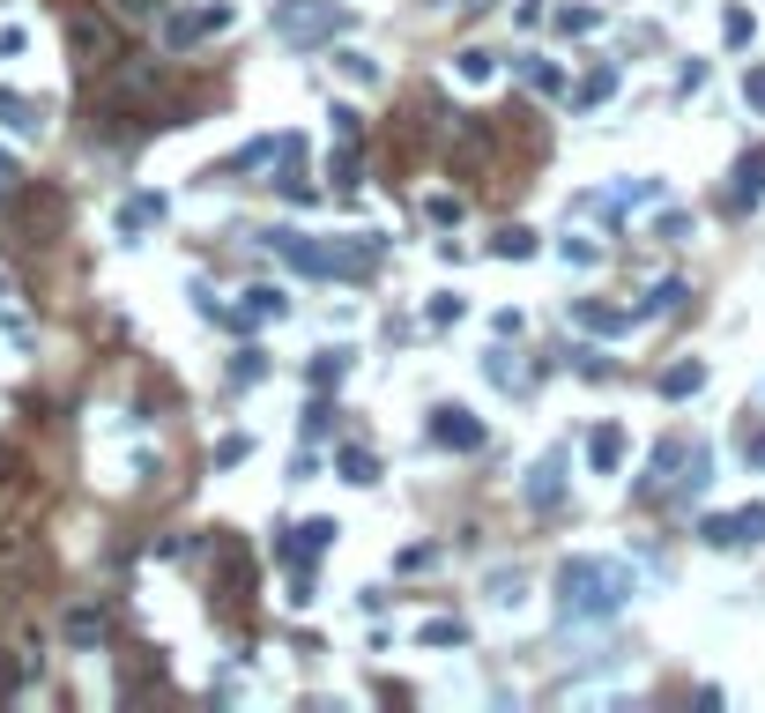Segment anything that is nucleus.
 Returning <instances> with one entry per match:
<instances>
[{
    "label": "nucleus",
    "instance_id": "nucleus-35",
    "mask_svg": "<svg viewBox=\"0 0 765 713\" xmlns=\"http://www.w3.org/2000/svg\"><path fill=\"white\" fill-rule=\"evenodd\" d=\"M0 468H8V454H0ZM0 483H8V476H0Z\"/></svg>",
    "mask_w": 765,
    "mask_h": 713
},
{
    "label": "nucleus",
    "instance_id": "nucleus-9",
    "mask_svg": "<svg viewBox=\"0 0 765 713\" xmlns=\"http://www.w3.org/2000/svg\"><path fill=\"white\" fill-rule=\"evenodd\" d=\"M328 543H335V520H305V528H291V536H283V557H291L298 573H312Z\"/></svg>",
    "mask_w": 765,
    "mask_h": 713
},
{
    "label": "nucleus",
    "instance_id": "nucleus-31",
    "mask_svg": "<svg viewBox=\"0 0 765 713\" xmlns=\"http://www.w3.org/2000/svg\"><path fill=\"white\" fill-rule=\"evenodd\" d=\"M0 120H15V126H30V97H8V89H0Z\"/></svg>",
    "mask_w": 765,
    "mask_h": 713
},
{
    "label": "nucleus",
    "instance_id": "nucleus-30",
    "mask_svg": "<svg viewBox=\"0 0 765 713\" xmlns=\"http://www.w3.org/2000/svg\"><path fill=\"white\" fill-rule=\"evenodd\" d=\"M498 253H506V260H528V253H535V238H528V231H506V238H498Z\"/></svg>",
    "mask_w": 765,
    "mask_h": 713
},
{
    "label": "nucleus",
    "instance_id": "nucleus-24",
    "mask_svg": "<svg viewBox=\"0 0 765 713\" xmlns=\"http://www.w3.org/2000/svg\"><path fill=\"white\" fill-rule=\"evenodd\" d=\"M417 639H431V647H461V639H468V625H454V617H431V625L417 631Z\"/></svg>",
    "mask_w": 765,
    "mask_h": 713
},
{
    "label": "nucleus",
    "instance_id": "nucleus-10",
    "mask_svg": "<svg viewBox=\"0 0 765 713\" xmlns=\"http://www.w3.org/2000/svg\"><path fill=\"white\" fill-rule=\"evenodd\" d=\"M157 89H164L157 60H134V67H120V75H112V97H120V105H149Z\"/></svg>",
    "mask_w": 765,
    "mask_h": 713
},
{
    "label": "nucleus",
    "instance_id": "nucleus-3",
    "mask_svg": "<svg viewBox=\"0 0 765 713\" xmlns=\"http://www.w3.org/2000/svg\"><path fill=\"white\" fill-rule=\"evenodd\" d=\"M231 23H238V8H231V0H209V8H178V15H164V45L194 52V45L223 38Z\"/></svg>",
    "mask_w": 765,
    "mask_h": 713
},
{
    "label": "nucleus",
    "instance_id": "nucleus-19",
    "mask_svg": "<svg viewBox=\"0 0 765 713\" xmlns=\"http://www.w3.org/2000/svg\"><path fill=\"white\" fill-rule=\"evenodd\" d=\"M231 379H238V386H254V379H268V349H254V342H246V349L231 357Z\"/></svg>",
    "mask_w": 765,
    "mask_h": 713
},
{
    "label": "nucleus",
    "instance_id": "nucleus-33",
    "mask_svg": "<svg viewBox=\"0 0 765 713\" xmlns=\"http://www.w3.org/2000/svg\"><path fill=\"white\" fill-rule=\"evenodd\" d=\"M8 691H23V662H0V699Z\"/></svg>",
    "mask_w": 765,
    "mask_h": 713
},
{
    "label": "nucleus",
    "instance_id": "nucleus-12",
    "mask_svg": "<svg viewBox=\"0 0 765 713\" xmlns=\"http://www.w3.org/2000/svg\"><path fill=\"white\" fill-rule=\"evenodd\" d=\"M528 499H535V505H557V499H565V454H543V462L528 468Z\"/></svg>",
    "mask_w": 765,
    "mask_h": 713
},
{
    "label": "nucleus",
    "instance_id": "nucleus-11",
    "mask_svg": "<svg viewBox=\"0 0 765 713\" xmlns=\"http://www.w3.org/2000/svg\"><path fill=\"white\" fill-rule=\"evenodd\" d=\"M728 201H736V209L765 201V149H743V157H736V186H728Z\"/></svg>",
    "mask_w": 765,
    "mask_h": 713
},
{
    "label": "nucleus",
    "instance_id": "nucleus-21",
    "mask_svg": "<svg viewBox=\"0 0 765 713\" xmlns=\"http://www.w3.org/2000/svg\"><path fill=\"white\" fill-rule=\"evenodd\" d=\"M595 23H602V8H557V30H565V38H588Z\"/></svg>",
    "mask_w": 765,
    "mask_h": 713
},
{
    "label": "nucleus",
    "instance_id": "nucleus-32",
    "mask_svg": "<svg viewBox=\"0 0 765 713\" xmlns=\"http://www.w3.org/2000/svg\"><path fill=\"white\" fill-rule=\"evenodd\" d=\"M743 97H751V105L765 112V67H751V75H743Z\"/></svg>",
    "mask_w": 765,
    "mask_h": 713
},
{
    "label": "nucleus",
    "instance_id": "nucleus-7",
    "mask_svg": "<svg viewBox=\"0 0 765 713\" xmlns=\"http://www.w3.org/2000/svg\"><path fill=\"white\" fill-rule=\"evenodd\" d=\"M431 439L454 446V454H476V446H483V417H468V409H454V402H439V409H431Z\"/></svg>",
    "mask_w": 765,
    "mask_h": 713
},
{
    "label": "nucleus",
    "instance_id": "nucleus-18",
    "mask_svg": "<svg viewBox=\"0 0 765 713\" xmlns=\"http://www.w3.org/2000/svg\"><path fill=\"white\" fill-rule=\"evenodd\" d=\"M342 483H380V454H365V446H342Z\"/></svg>",
    "mask_w": 765,
    "mask_h": 713
},
{
    "label": "nucleus",
    "instance_id": "nucleus-15",
    "mask_svg": "<svg viewBox=\"0 0 765 713\" xmlns=\"http://www.w3.org/2000/svg\"><path fill=\"white\" fill-rule=\"evenodd\" d=\"M699 386H706V365H699V357H683V365H669V372H662V402H683V394H699Z\"/></svg>",
    "mask_w": 765,
    "mask_h": 713
},
{
    "label": "nucleus",
    "instance_id": "nucleus-28",
    "mask_svg": "<svg viewBox=\"0 0 765 713\" xmlns=\"http://www.w3.org/2000/svg\"><path fill=\"white\" fill-rule=\"evenodd\" d=\"M431 320H439V328H454V320H461V297L439 291V297H431Z\"/></svg>",
    "mask_w": 765,
    "mask_h": 713
},
{
    "label": "nucleus",
    "instance_id": "nucleus-20",
    "mask_svg": "<svg viewBox=\"0 0 765 713\" xmlns=\"http://www.w3.org/2000/svg\"><path fill=\"white\" fill-rule=\"evenodd\" d=\"M491 75H498V52L468 45V52H461V83H491Z\"/></svg>",
    "mask_w": 765,
    "mask_h": 713
},
{
    "label": "nucleus",
    "instance_id": "nucleus-13",
    "mask_svg": "<svg viewBox=\"0 0 765 713\" xmlns=\"http://www.w3.org/2000/svg\"><path fill=\"white\" fill-rule=\"evenodd\" d=\"M291 149H298L291 134H268V142H254V149H238V157H231V171H268V164H283Z\"/></svg>",
    "mask_w": 765,
    "mask_h": 713
},
{
    "label": "nucleus",
    "instance_id": "nucleus-6",
    "mask_svg": "<svg viewBox=\"0 0 765 713\" xmlns=\"http://www.w3.org/2000/svg\"><path fill=\"white\" fill-rule=\"evenodd\" d=\"M60 639H67V647H104V639H112V610H104V602H67V610H60Z\"/></svg>",
    "mask_w": 765,
    "mask_h": 713
},
{
    "label": "nucleus",
    "instance_id": "nucleus-5",
    "mask_svg": "<svg viewBox=\"0 0 765 713\" xmlns=\"http://www.w3.org/2000/svg\"><path fill=\"white\" fill-rule=\"evenodd\" d=\"M60 38H67V52H75V60H89V67H97V60H112V23H104L97 8H67V15H60Z\"/></svg>",
    "mask_w": 765,
    "mask_h": 713
},
{
    "label": "nucleus",
    "instance_id": "nucleus-2",
    "mask_svg": "<svg viewBox=\"0 0 765 713\" xmlns=\"http://www.w3.org/2000/svg\"><path fill=\"white\" fill-rule=\"evenodd\" d=\"M699 483H706V446L699 439H662L654 476L639 483V499H669V491H699Z\"/></svg>",
    "mask_w": 765,
    "mask_h": 713
},
{
    "label": "nucleus",
    "instance_id": "nucleus-16",
    "mask_svg": "<svg viewBox=\"0 0 765 713\" xmlns=\"http://www.w3.org/2000/svg\"><path fill=\"white\" fill-rule=\"evenodd\" d=\"M639 312H625V305H580V328H595V335H625Z\"/></svg>",
    "mask_w": 765,
    "mask_h": 713
},
{
    "label": "nucleus",
    "instance_id": "nucleus-34",
    "mask_svg": "<svg viewBox=\"0 0 765 713\" xmlns=\"http://www.w3.org/2000/svg\"><path fill=\"white\" fill-rule=\"evenodd\" d=\"M743 454H751V462L765 468V431H758V439H743Z\"/></svg>",
    "mask_w": 765,
    "mask_h": 713
},
{
    "label": "nucleus",
    "instance_id": "nucleus-1",
    "mask_svg": "<svg viewBox=\"0 0 765 713\" xmlns=\"http://www.w3.org/2000/svg\"><path fill=\"white\" fill-rule=\"evenodd\" d=\"M632 594V573L617 557H565L557 565V610L565 617H617Z\"/></svg>",
    "mask_w": 765,
    "mask_h": 713
},
{
    "label": "nucleus",
    "instance_id": "nucleus-27",
    "mask_svg": "<svg viewBox=\"0 0 765 713\" xmlns=\"http://www.w3.org/2000/svg\"><path fill=\"white\" fill-rule=\"evenodd\" d=\"M254 454V439H215V468H238Z\"/></svg>",
    "mask_w": 765,
    "mask_h": 713
},
{
    "label": "nucleus",
    "instance_id": "nucleus-14",
    "mask_svg": "<svg viewBox=\"0 0 765 713\" xmlns=\"http://www.w3.org/2000/svg\"><path fill=\"white\" fill-rule=\"evenodd\" d=\"M588 462H595L602 476L625 462V431H617V423H595V431H588Z\"/></svg>",
    "mask_w": 765,
    "mask_h": 713
},
{
    "label": "nucleus",
    "instance_id": "nucleus-8",
    "mask_svg": "<svg viewBox=\"0 0 765 713\" xmlns=\"http://www.w3.org/2000/svg\"><path fill=\"white\" fill-rule=\"evenodd\" d=\"M342 30V8H328V0H320V8H283V38L291 45H320V38H335Z\"/></svg>",
    "mask_w": 765,
    "mask_h": 713
},
{
    "label": "nucleus",
    "instance_id": "nucleus-22",
    "mask_svg": "<svg viewBox=\"0 0 765 713\" xmlns=\"http://www.w3.org/2000/svg\"><path fill=\"white\" fill-rule=\"evenodd\" d=\"M335 60H342V75H349V83H365V89L380 83V60H372V52H335Z\"/></svg>",
    "mask_w": 765,
    "mask_h": 713
},
{
    "label": "nucleus",
    "instance_id": "nucleus-26",
    "mask_svg": "<svg viewBox=\"0 0 765 713\" xmlns=\"http://www.w3.org/2000/svg\"><path fill=\"white\" fill-rule=\"evenodd\" d=\"M394 565H402V573H431V565H439V550H431V543H409Z\"/></svg>",
    "mask_w": 765,
    "mask_h": 713
},
{
    "label": "nucleus",
    "instance_id": "nucleus-29",
    "mask_svg": "<svg viewBox=\"0 0 765 713\" xmlns=\"http://www.w3.org/2000/svg\"><path fill=\"white\" fill-rule=\"evenodd\" d=\"M120 15H127V23H157V15H164V0H120Z\"/></svg>",
    "mask_w": 765,
    "mask_h": 713
},
{
    "label": "nucleus",
    "instance_id": "nucleus-4",
    "mask_svg": "<svg viewBox=\"0 0 765 713\" xmlns=\"http://www.w3.org/2000/svg\"><path fill=\"white\" fill-rule=\"evenodd\" d=\"M706 550H758L765 543V505H736V513H706L699 520Z\"/></svg>",
    "mask_w": 765,
    "mask_h": 713
},
{
    "label": "nucleus",
    "instance_id": "nucleus-17",
    "mask_svg": "<svg viewBox=\"0 0 765 713\" xmlns=\"http://www.w3.org/2000/svg\"><path fill=\"white\" fill-rule=\"evenodd\" d=\"M520 75H528V89H543V97H565V67L557 60H520Z\"/></svg>",
    "mask_w": 765,
    "mask_h": 713
},
{
    "label": "nucleus",
    "instance_id": "nucleus-25",
    "mask_svg": "<svg viewBox=\"0 0 765 713\" xmlns=\"http://www.w3.org/2000/svg\"><path fill=\"white\" fill-rule=\"evenodd\" d=\"M751 30H758V23H751V8H728V15H721V38L728 45H751Z\"/></svg>",
    "mask_w": 765,
    "mask_h": 713
},
{
    "label": "nucleus",
    "instance_id": "nucleus-23",
    "mask_svg": "<svg viewBox=\"0 0 765 713\" xmlns=\"http://www.w3.org/2000/svg\"><path fill=\"white\" fill-rule=\"evenodd\" d=\"M683 297H691V291H683V283H654V291H646V305H639V312H677Z\"/></svg>",
    "mask_w": 765,
    "mask_h": 713
}]
</instances>
